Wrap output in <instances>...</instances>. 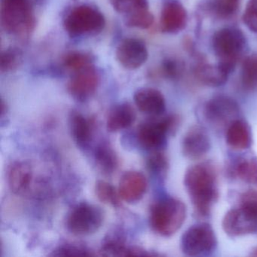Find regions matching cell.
<instances>
[{"instance_id":"1","label":"cell","mask_w":257,"mask_h":257,"mask_svg":"<svg viewBox=\"0 0 257 257\" xmlns=\"http://www.w3.org/2000/svg\"><path fill=\"white\" fill-rule=\"evenodd\" d=\"M184 186L198 214L207 216L219 196L216 170L209 163H199L188 168Z\"/></svg>"},{"instance_id":"2","label":"cell","mask_w":257,"mask_h":257,"mask_svg":"<svg viewBox=\"0 0 257 257\" xmlns=\"http://www.w3.org/2000/svg\"><path fill=\"white\" fill-rule=\"evenodd\" d=\"M186 217V205L180 200L165 198L152 206L150 223L159 235L171 237L183 225Z\"/></svg>"},{"instance_id":"3","label":"cell","mask_w":257,"mask_h":257,"mask_svg":"<svg viewBox=\"0 0 257 257\" xmlns=\"http://www.w3.org/2000/svg\"><path fill=\"white\" fill-rule=\"evenodd\" d=\"M0 22L7 34L28 35L35 27V16L30 0H2Z\"/></svg>"},{"instance_id":"4","label":"cell","mask_w":257,"mask_h":257,"mask_svg":"<svg viewBox=\"0 0 257 257\" xmlns=\"http://www.w3.org/2000/svg\"><path fill=\"white\" fill-rule=\"evenodd\" d=\"M105 25L106 20L101 12L88 5L75 7L64 21V29L72 37L97 35L104 29Z\"/></svg>"},{"instance_id":"5","label":"cell","mask_w":257,"mask_h":257,"mask_svg":"<svg viewBox=\"0 0 257 257\" xmlns=\"http://www.w3.org/2000/svg\"><path fill=\"white\" fill-rule=\"evenodd\" d=\"M212 46L218 64L230 74L244 49V35L237 28H223L215 33Z\"/></svg>"},{"instance_id":"6","label":"cell","mask_w":257,"mask_h":257,"mask_svg":"<svg viewBox=\"0 0 257 257\" xmlns=\"http://www.w3.org/2000/svg\"><path fill=\"white\" fill-rule=\"evenodd\" d=\"M104 220V213L95 204L81 202L67 213L66 227L71 234L88 236L97 232Z\"/></svg>"},{"instance_id":"7","label":"cell","mask_w":257,"mask_h":257,"mask_svg":"<svg viewBox=\"0 0 257 257\" xmlns=\"http://www.w3.org/2000/svg\"><path fill=\"white\" fill-rule=\"evenodd\" d=\"M180 124L177 115H171L159 120H149L140 124L137 132L138 143L143 148L157 150L165 147L169 134L175 132Z\"/></svg>"},{"instance_id":"8","label":"cell","mask_w":257,"mask_h":257,"mask_svg":"<svg viewBox=\"0 0 257 257\" xmlns=\"http://www.w3.org/2000/svg\"><path fill=\"white\" fill-rule=\"evenodd\" d=\"M217 239L214 230L206 222L189 227L181 237L180 247L183 253L189 256L206 255L214 250Z\"/></svg>"},{"instance_id":"9","label":"cell","mask_w":257,"mask_h":257,"mask_svg":"<svg viewBox=\"0 0 257 257\" xmlns=\"http://www.w3.org/2000/svg\"><path fill=\"white\" fill-rule=\"evenodd\" d=\"M240 109L235 100L227 96H216L209 100L204 108L206 119L212 124L220 125L232 122Z\"/></svg>"},{"instance_id":"10","label":"cell","mask_w":257,"mask_h":257,"mask_svg":"<svg viewBox=\"0 0 257 257\" xmlns=\"http://www.w3.org/2000/svg\"><path fill=\"white\" fill-rule=\"evenodd\" d=\"M100 74L94 65L73 73L67 85V90L72 97L83 101L91 97L97 91L100 84Z\"/></svg>"},{"instance_id":"11","label":"cell","mask_w":257,"mask_h":257,"mask_svg":"<svg viewBox=\"0 0 257 257\" xmlns=\"http://www.w3.org/2000/svg\"><path fill=\"white\" fill-rule=\"evenodd\" d=\"M148 50L144 42L138 39L127 38L118 45L115 52L117 61L127 70L142 67L148 59Z\"/></svg>"},{"instance_id":"12","label":"cell","mask_w":257,"mask_h":257,"mask_svg":"<svg viewBox=\"0 0 257 257\" xmlns=\"http://www.w3.org/2000/svg\"><path fill=\"white\" fill-rule=\"evenodd\" d=\"M222 225L224 231L230 237H240L256 232L257 218L238 206L225 213Z\"/></svg>"},{"instance_id":"13","label":"cell","mask_w":257,"mask_h":257,"mask_svg":"<svg viewBox=\"0 0 257 257\" xmlns=\"http://www.w3.org/2000/svg\"><path fill=\"white\" fill-rule=\"evenodd\" d=\"M187 13L178 0H166L162 6L160 27L162 32L174 34L184 29Z\"/></svg>"},{"instance_id":"14","label":"cell","mask_w":257,"mask_h":257,"mask_svg":"<svg viewBox=\"0 0 257 257\" xmlns=\"http://www.w3.org/2000/svg\"><path fill=\"white\" fill-rule=\"evenodd\" d=\"M210 147L208 134L201 126L190 127L182 141V152L188 159H200L208 153Z\"/></svg>"},{"instance_id":"15","label":"cell","mask_w":257,"mask_h":257,"mask_svg":"<svg viewBox=\"0 0 257 257\" xmlns=\"http://www.w3.org/2000/svg\"><path fill=\"white\" fill-rule=\"evenodd\" d=\"M147 180L139 171H130L124 173L118 186V194L123 201L135 203L140 201L147 192Z\"/></svg>"},{"instance_id":"16","label":"cell","mask_w":257,"mask_h":257,"mask_svg":"<svg viewBox=\"0 0 257 257\" xmlns=\"http://www.w3.org/2000/svg\"><path fill=\"white\" fill-rule=\"evenodd\" d=\"M34 180V170L31 164L25 161L14 162L8 171V183L12 192L25 195L30 192Z\"/></svg>"},{"instance_id":"17","label":"cell","mask_w":257,"mask_h":257,"mask_svg":"<svg viewBox=\"0 0 257 257\" xmlns=\"http://www.w3.org/2000/svg\"><path fill=\"white\" fill-rule=\"evenodd\" d=\"M134 100L137 107L147 115L158 116L166 109L165 97L156 88H140L135 93Z\"/></svg>"},{"instance_id":"18","label":"cell","mask_w":257,"mask_h":257,"mask_svg":"<svg viewBox=\"0 0 257 257\" xmlns=\"http://www.w3.org/2000/svg\"><path fill=\"white\" fill-rule=\"evenodd\" d=\"M136 120V112L129 103H121L111 108L106 117V128L109 132H118L128 128Z\"/></svg>"},{"instance_id":"19","label":"cell","mask_w":257,"mask_h":257,"mask_svg":"<svg viewBox=\"0 0 257 257\" xmlns=\"http://www.w3.org/2000/svg\"><path fill=\"white\" fill-rule=\"evenodd\" d=\"M70 132L76 144L80 148L86 149L92 141L94 124L81 112L73 111L69 118Z\"/></svg>"},{"instance_id":"20","label":"cell","mask_w":257,"mask_h":257,"mask_svg":"<svg viewBox=\"0 0 257 257\" xmlns=\"http://www.w3.org/2000/svg\"><path fill=\"white\" fill-rule=\"evenodd\" d=\"M228 146L236 150H246L252 144V135L246 121L235 119L228 125L225 134Z\"/></svg>"},{"instance_id":"21","label":"cell","mask_w":257,"mask_h":257,"mask_svg":"<svg viewBox=\"0 0 257 257\" xmlns=\"http://www.w3.org/2000/svg\"><path fill=\"white\" fill-rule=\"evenodd\" d=\"M94 159L99 170L106 175L113 174L118 168V156L108 143H100L96 147Z\"/></svg>"},{"instance_id":"22","label":"cell","mask_w":257,"mask_h":257,"mask_svg":"<svg viewBox=\"0 0 257 257\" xmlns=\"http://www.w3.org/2000/svg\"><path fill=\"white\" fill-rule=\"evenodd\" d=\"M195 73L203 84L212 87L220 86L225 84L229 75L219 64L216 65L201 64L197 67Z\"/></svg>"},{"instance_id":"23","label":"cell","mask_w":257,"mask_h":257,"mask_svg":"<svg viewBox=\"0 0 257 257\" xmlns=\"http://www.w3.org/2000/svg\"><path fill=\"white\" fill-rule=\"evenodd\" d=\"M234 174L240 180L249 184H257V159H243L236 164Z\"/></svg>"},{"instance_id":"24","label":"cell","mask_w":257,"mask_h":257,"mask_svg":"<svg viewBox=\"0 0 257 257\" xmlns=\"http://www.w3.org/2000/svg\"><path fill=\"white\" fill-rule=\"evenodd\" d=\"M94 58L91 54L86 52H73L64 57V66L72 73H76L93 66Z\"/></svg>"},{"instance_id":"25","label":"cell","mask_w":257,"mask_h":257,"mask_svg":"<svg viewBox=\"0 0 257 257\" xmlns=\"http://www.w3.org/2000/svg\"><path fill=\"white\" fill-rule=\"evenodd\" d=\"M102 252H104L105 255L115 256L144 255L140 249L127 246L122 240L115 238H109L104 242L102 245Z\"/></svg>"},{"instance_id":"26","label":"cell","mask_w":257,"mask_h":257,"mask_svg":"<svg viewBox=\"0 0 257 257\" xmlns=\"http://www.w3.org/2000/svg\"><path fill=\"white\" fill-rule=\"evenodd\" d=\"M124 22L129 28L149 29L154 23V16L149 8L141 9L126 15Z\"/></svg>"},{"instance_id":"27","label":"cell","mask_w":257,"mask_h":257,"mask_svg":"<svg viewBox=\"0 0 257 257\" xmlns=\"http://www.w3.org/2000/svg\"><path fill=\"white\" fill-rule=\"evenodd\" d=\"M95 193L101 202L110 204L113 207H119L121 198L118 191L108 182L98 180L95 185Z\"/></svg>"},{"instance_id":"28","label":"cell","mask_w":257,"mask_h":257,"mask_svg":"<svg viewBox=\"0 0 257 257\" xmlns=\"http://www.w3.org/2000/svg\"><path fill=\"white\" fill-rule=\"evenodd\" d=\"M241 82L248 89L257 86V55L248 57L242 64Z\"/></svg>"},{"instance_id":"29","label":"cell","mask_w":257,"mask_h":257,"mask_svg":"<svg viewBox=\"0 0 257 257\" xmlns=\"http://www.w3.org/2000/svg\"><path fill=\"white\" fill-rule=\"evenodd\" d=\"M22 61V52L17 48L6 49L1 54L0 70L2 73H10L16 70Z\"/></svg>"},{"instance_id":"30","label":"cell","mask_w":257,"mask_h":257,"mask_svg":"<svg viewBox=\"0 0 257 257\" xmlns=\"http://www.w3.org/2000/svg\"><path fill=\"white\" fill-rule=\"evenodd\" d=\"M115 11L127 15L136 10L149 8L148 0H109Z\"/></svg>"},{"instance_id":"31","label":"cell","mask_w":257,"mask_h":257,"mask_svg":"<svg viewBox=\"0 0 257 257\" xmlns=\"http://www.w3.org/2000/svg\"><path fill=\"white\" fill-rule=\"evenodd\" d=\"M147 164L149 171L155 175L162 177L168 171V159L161 152L155 151L152 153L147 159Z\"/></svg>"},{"instance_id":"32","label":"cell","mask_w":257,"mask_h":257,"mask_svg":"<svg viewBox=\"0 0 257 257\" xmlns=\"http://www.w3.org/2000/svg\"><path fill=\"white\" fill-rule=\"evenodd\" d=\"M238 0H213L211 10L216 16L228 18L237 11Z\"/></svg>"},{"instance_id":"33","label":"cell","mask_w":257,"mask_h":257,"mask_svg":"<svg viewBox=\"0 0 257 257\" xmlns=\"http://www.w3.org/2000/svg\"><path fill=\"white\" fill-rule=\"evenodd\" d=\"M243 22L248 29L257 33V0H249L243 15Z\"/></svg>"},{"instance_id":"34","label":"cell","mask_w":257,"mask_h":257,"mask_svg":"<svg viewBox=\"0 0 257 257\" xmlns=\"http://www.w3.org/2000/svg\"><path fill=\"white\" fill-rule=\"evenodd\" d=\"M239 207L257 218V192L249 190L243 192L240 198Z\"/></svg>"},{"instance_id":"35","label":"cell","mask_w":257,"mask_h":257,"mask_svg":"<svg viewBox=\"0 0 257 257\" xmlns=\"http://www.w3.org/2000/svg\"><path fill=\"white\" fill-rule=\"evenodd\" d=\"M53 255H58V256H68V255H91L89 250L80 245L66 244L61 245L58 246L55 250L53 251Z\"/></svg>"},{"instance_id":"36","label":"cell","mask_w":257,"mask_h":257,"mask_svg":"<svg viewBox=\"0 0 257 257\" xmlns=\"http://www.w3.org/2000/svg\"><path fill=\"white\" fill-rule=\"evenodd\" d=\"M164 71L168 76L172 77L177 74V65L173 61H167L164 64Z\"/></svg>"},{"instance_id":"37","label":"cell","mask_w":257,"mask_h":257,"mask_svg":"<svg viewBox=\"0 0 257 257\" xmlns=\"http://www.w3.org/2000/svg\"><path fill=\"white\" fill-rule=\"evenodd\" d=\"M251 255L252 256H257V246H255L253 249L252 250V252L250 253Z\"/></svg>"}]
</instances>
